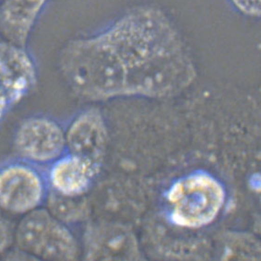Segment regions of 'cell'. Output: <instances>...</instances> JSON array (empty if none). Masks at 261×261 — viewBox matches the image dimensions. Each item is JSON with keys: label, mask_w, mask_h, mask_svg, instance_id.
Returning a JSON list of instances; mask_svg holds the SVG:
<instances>
[{"label": "cell", "mask_w": 261, "mask_h": 261, "mask_svg": "<svg viewBox=\"0 0 261 261\" xmlns=\"http://www.w3.org/2000/svg\"><path fill=\"white\" fill-rule=\"evenodd\" d=\"M101 32L125 69L127 97L170 98L193 83L192 56L178 30L159 8L134 7Z\"/></svg>", "instance_id": "6da1fadb"}, {"label": "cell", "mask_w": 261, "mask_h": 261, "mask_svg": "<svg viewBox=\"0 0 261 261\" xmlns=\"http://www.w3.org/2000/svg\"><path fill=\"white\" fill-rule=\"evenodd\" d=\"M58 66L68 88L81 100L106 102L127 97L125 69L101 31L65 44Z\"/></svg>", "instance_id": "7a4b0ae2"}, {"label": "cell", "mask_w": 261, "mask_h": 261, "mask_svg": "<svg viewBox=\"0 0 261 261\" xmlns=\"http://www.w3.org/2000/svg\"><path fill=\"white\" fill-rule=\"evenodd\" d=\"M223 182L206 171H196L174 181L166 193L170 223L185 229L207 227L226 202Z\"/></svg>", "instance_id": "3957f363"}, {"label": "cell", "mask_w": 261, "mask_h": 261, "mask_svg": "<svg viewBox=\"0 0 261 261\" xmlns=\"http://www.w3.org/2000/svg\"><path fill=\"white\" fill-rule=\"evenodd\" d=\"M14 243L17 250L31 258L75 260L80 254L77 240L67 224L47 208L23 215L14 232Z\"/></svg>", "instance_id": "277c9868"}, {"label": "cell", "mask_w": 261, "mask_h": 261, "mask_svg": "<svg viewBox=\"0 0 261 261\" xmlns=\"http://www.w3.org/2000/svg\"><path fill=\"white\" fill-rule=\"evenodd\" d=\"M48 192L46 174L38 165L19 158L0 165V210L25 215L41 208Z\"/></svg>", "instance_id": "5b68a950"}, {"label": "cell", "mask_w": 261, "mask_h": 261, "mask_svg": "<svg viewBox=\"0 0 261 261\" xmlns=\"http://www.w3.org/2000/svg\"><path fill=\"white\" fill-rule=\"evenodd\" d=\"M13 149L19 159L48 166L67 151L65 128L50 116H29L15 130Z\"/></svg>", "instance_id": "8992f818"}, {"label": "cell", "mask_w": 261, "mask_h": 261, "mask_svg": "<svg viewBox=\"0 0 261 261\" xmlns=\"http://www.w3.org/2000/svg\"><path fill=\"white\" fill-rule=\"evenodd\" d=\"M67 151L91 162L101 170L108 146V128L100 109L80 112L65 128Z\"/></svg>", "instance_id": "52a82bcc"}, {"label": "cell", "mask_w": 261, "mask_h": 261, "mask_svg": "<svg viewBox=\"0 0 261 261\" xmlns=\"http://www.w3.org/2000/svg\"><path fill=\"white\" fill-rule=\"evenodd\" d=\"M37 77L36 64L27 47L0 38V92L11 107L34 90Z\"/></svg>", "instance_id": "ba28073f"}, {"label": "cell", "mask_w": 261, "mask_h": 261, "mask_svg": "<svg viewBox=\"0 0 261 261\" xmlns=\"http://www.w3.org/2000/svg\"><path fill=\"white\" fill-rule=\"evenodd\" d=\"M101 170L91 162L66 151L45 172L49 189L67 197L85 196Z\"/></svg>", "instance_id": "9c48e42d"}, {"label": "cell", "mask_w": 261, "mask_h": 261, "mask_svg": "<svg viewBox=\"0 0 261 261\" xmlns=\"http://www.w3.org/2000/svg\"><path fill=\"white\" fill-rule=\"evenodd\" d=\"M50 0H1L0 38L27 47L31 34Z\"/></svg>", "instance_id": "30bf717a"}, {"label": "cell", "mask_w": 261, "mask_h": 261, "mask_svg": "<svg viewBox=\"0 0 261 261\" xmlns=\"http://www.w3.org/2000/svg\"><path fill=\"white\" fill-rule=\"evenodd\" d=\"M135 253V241L121 225L92 223L84 236V255L89 260L130 258Z\"/></svg>", "instance_id": "8fae6325"}, {"label": "cell", "mask_w": 261, "mask_h": 261, "mask_svg": "<svg viewBox=\"0 0 261 261\" xmlns=\"http://www.w3.org/2000/svg\"><path fill=\"white\" fill-rule=\"evenodd\" d=\"M45 203L49 213L67 225L87 219L91 212L85 196L67 197L50 189Z\"/></svg>", "instance_id": "7c38bea8"}, {"label": "cell", "mask_w": 261, "mask_h": 261, "mask_svg": "<svg viewBox=\"0 0 261 261\" xmlns=\"http://www.w3.org/2000/svg\"><path fill=\"white\" fill-rule=\"evenodd\" d=\"M238 13L248 18H259L261 12V0H228Z\"/></svg>", "instance_id": "4fadbf2b"}, {"label": "cell", "mask_w": 261, "mask_h": 261, "mask_svg": "<svg viewBox=\"0 0 261 261\" xmlns=\"http://www.w3.org/2000/svg\"><path fill=\"white\" fill-rule=\"evenodd\" d=\"M14 243V231L10 223L0 214V255L5 254Z\"/></svg>", "instance_id": "5bb4252c"}, {"label": "cell", "mask_w": 261, "mask_h": 261, "mask_svg": "<svg viewBox=\"0 0 261 261\" xmlns=\"http://www.w3.org/2000/svg\"><path fill=\"white\" fill-rule=\"evenodd\" d=\"M11 107H12L8 101V99L0 92V123L3 121Z\"/></svg>", "instance_id": "9a60e30c"}, {"label": "cell", "mask_w": 261, "mask_h": 261, "mask_svg": "<svg viewBox=\"0 0 261 261\" xmlns=\"http://www.w3.org/2000/svg\"><path fill=\"white\" fill-rule=\"evenodd\" d=\"M0 1H1V0H0Z\"/></svg>", "instance_id": "2e32d148"}]
</instances>
